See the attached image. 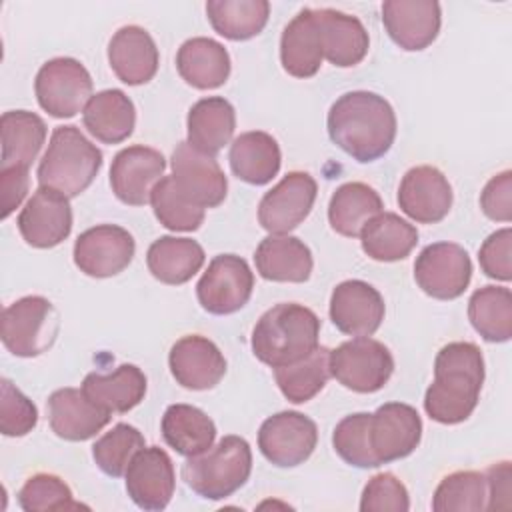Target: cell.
Wrapping results in <instances>:
<instances>
[{"label": "cell", "instance_id": "obj_1", "mask_svg": "<svg viewBox=\"0 0 512 512\" xmlns=\"http://www.w3.org/2000/svg\"><path fill=\"white\" fill-rule=\"evenodd\" d=\"M330 140L356 162L382 158L396 138V114L390 102L368 90L342 94L328 110Z\"/></svg>", "mask_w": 512, "mask_h": 512}, {"label": "cell", "instance_id": "obj_2", "mask_svg": "<svg viewBox=\"0 0 512 512\" xmlns=\"http://www.w3.org/2000/svg\"><path fill=\"white\" fill-rule=\"evenodd\" d=\"M484 384V356L474 342H450L434 360V380L424 394L426 414L440 424H460L474 412Z\"/></svg>", "mask_w": 512, "mask_h": 512}, {"label": "cell", "instance_id": "obj_3", "mask_svg": "<svg viewBox=\"0 0 512 512\" xmlns=\"http://www.w3.org/2000/svg\"><path fill=\"white\" fill-rule=\"evenodd\" d=\"M318 334L320 318L314 310L296 302H282L258 318L250 346L260 362L280 368L314 352L320 346Z\"/></svg>", "mask_w": 512, "mask_h": 512}, {"label": "cell", "instance_id": "obj_4", "mask_svg": "<svg viewBox=\"0 0 512 512\" xmlns=\"http://www.w3.org/2000/svg\"><path fill=\"white\" fill-rule=\"evenodd\" d=\"M102 168V152L76 126H56L38 164L40 188L80 196Z\"/></svg>", "mask_w": 512, "mask_h": 512}, {"label": "cell", "instance_id": "obj_5", "mask_svg": "<svg viewBox=\"0 0 512 512\" xmlns=\"http://www.w3.org/2000/svg\"><path fill=\"white\" fill-rule=\"evenodd\" d=\"M252 472L250 444L240 436H224L216 446L190 456L182 466V478L206 500H224L246 484Z\"/></svg>", "mask_w": 512, "mask_h": 512}, {"label": "cell", "instance_id": "obj_6", "mask_svg": "<svg viewBox=\"0 0 512 512\" xmlns=\"http://www.w3.org/2000/svg\"><path fill=\"white\" fill-rule=\"evenodd\" d=\"M60 328L54 304L44 296H24L2 312V344L20 358L44 354L56 340Z\"/></svg>", "mask_w": 512, "mask_h": 512}, {"label": "cell", "instance_id": "obj_7", "mask_svg": "<svg viewBox=\"0 0 512 512\" xmlns=\"http://www.w3.org/2000/svg\"><path fill=\"white\" fill-rule=\"evenodd\" d=\"M394 372L392 352L370 336L352 338L330 350V376L344 388L372 394L384 388Z\"/></svg>", "mask_w": 512, "mask_h": 512}, {"label": "cell", "instance_id": "obj_8", "mask_svg": "<svg viewBox=\"0 0 512 512\" xmlns=\"http://www.w3.org/2000/svg\"><path fill=\"white\" fill-rule=\"evenodd\" d=\"M34 92L40 108L50 116L72 118L92 98V76L76 58H52L40 66Z\"/></svg>", "mask_w": 512, "mask_h": 512}, {"label": "cell", "instance_id": "obj_9", "mask_svg": "<svg viewBox=\"0 0 512 512\" xmlns=\"http://www.w3.org/2000/svg\"><path fill=\"white\" fill-rule=\"evenodd\" d=\"M254 290V274L248 262L236 254H218L196 284L200 306L216 316L244 308Z\"/></svg>", "mask_w": 512, "mask_h": 512}, {"label": "cell", "instance_id": "obj_10", "mask_svg": "<svg viewBox=\"0 0 512 512\" xmlns=\"http://www.w3.org/2000/svg\"><path fill=\"white\" fill-rule=\"evenodd\" d=\"M472 278L468 252L454 242L428 244L414 262V280L424 294L436 300H454L464 294Z\"/></svg>", "mask_w": 512, "mask_h": 512}, {"label": "cell", "instance_id": "obj_11", "mask_svg": "<svg viewBox=\"0 0 512 512\" xmlns=\"http://www.w3.org/2000/svg\"><path fill=\"white\" fill-rule=\"evenodd\" d=\"M316 442V422L296 410L272 414L258 430V448L262 456L278 468H294L306 462L312 456Z\"/></svg>", "mask_w": 512, "mask_h": 512}, {"label": "cell", "instance_id": "obj_12", "mask_svg": "<svg viewBox=\"0 0 512 512\" xmlns=\"http://www.w3.org/2000/svg\"><path fill=\"white\" fill-rule=\"evenodd\" d=\"M136 242L132 234L116 224H98L84 230L74 242V264L92 278L120 274L132 262Z\"/></svg>", "mask_w": 512, "mask_h": 512}, {"label": "cell", "instance_id": "obj_13", "mask_svg": "<svg viewBox=\"0 0 512 512\" xmlns=\"http://www.w3.org/2000/svg\"><path fill=\"white\" fill-rule=\"evenodd\" d=\"M318 194L308 172H288L258 204V222L270 234H288L310 214Z\"/></svg>", "mask_w": 512, "mask_h": 512}, {"label": "cell", "instance_id": "obj_14", "mask_svg": "<svg viewBox=\"0 0 512 512\" xmlns=\"http://www.w3.org/2000/svg\"><path fill=\"white\" fill-rule=\"evenodd\" d=\"M164 170L166 158L156 148L142 144L122 148L110 166L112 192L128 206H144L152 188L164 178Z\"/></svg>", "mask_w": 512, "mask_h": 512}, {"label": "cell", "instance_id": "obj_15", "mask_svg": "<svg viewBox=\"0 0 512 512\" xmlns=\"http://www.w3.org/2000/svg\"><path fill=\"white\" fill-rule=\"evenodd\" d=\"M368 434L378 464H388L416 450L422 438V420L410 404L386 402L370 414Z\"/></svg>", "mask_w": 512, "mask_h": 512}, {"label": "cell", "instance_id": "obj_16", "mask_svg": "<svg viewBox=\"0 0 512 512\" xmlns=\"http://www.w3.org/2000/svg\"><path fill=\"white\" fill-rule=\"evenodd\" d=\"M382 294L364 280H344L330 296V320L348 336H372L384 320Z\"/></svg>", "mask_w": 512, "mask_h": 512}, {"label": "cell", "instance_id": "obj_17", "mask_svg": "<svg viewBox=\"0 0 512 512\" xmlns=\"http://www.w3.org/2000/svg\"><path fill=\"white\" fill-rule=\"evenodd\" d=\"M126 492L142 510H164L174 496L172 458L158 446H144L126 468Z\"/></svg>", "mask_w": 512, "mask_h": 512}, {"label": "cell", "instance_id": "obj_18", "mask_svg": "<svg viewBox=\"0 0 512 512\" xmlns=\"http://www.w3.org/2000/svg\"><path fill=\"white\" fill-rule=\"evenodd\" d=\"M70 198L50 188H38L18 214V230L32 248H54L70 236Z\"/></svg>", "mask_w": 512, "mask_h": 512}, {"label": "cell", "instance_id": "obj_19", "mask_svg": "<svg viewBox=\"0 0 512 512\" xmlns=\"http://www.w3.org/2000/svg\"><path fill=\"white\" fill-rule=\"evenodd\" d=\"M170 166L178 188L198 206L206 210L224 202L228 182L214 156L196 150L188 142H180L172 152Z\"/></svg>", "mask_w": 512, "mask_h": 512}, {"label": "cell", "instance_id": "obj_20", "mask_svg": "<svg viewBox=\"0 0 512 512\" xmlns=\"http://www.w3.org/2000/svg\"><path fill=\"white\" fill-rule=\"evenodd\" d=\"M400 210L420 224L444 220L452 208V186L434 166L410 168L398 186Z\"/></svg>", "mask_w": 512, "mask_h": 512}, {"label": "cell", "instance_id": "obj_21", "mask_svg": "<svg viewBox=\"0 0 512 512\" xmlns=\"http://www.w3.org/2000/svg\"><path fill=\"white\" fill-rule=\"evenodd\" d=\"M174 380L188 390H210L226 374V358L220 348L200 334L176 340L168 354Z\"/></svg>", "mask_w": 512, "mask_h": 512}, {"label": "cell", "instance_id": "obj_22", "mask_svg": "<svg viewBox=\"0 0 512 512\" xmlns=\"http://www.w3.org/2000/svg\"><path fill=\"white\" fill-rule=\"evenodd\" d=\"M382 22L396 46L408 52L428 48L440 32V4L434 0H388Z\"/></svg>", "mask_w": 512, "mask_h": 512}, {"label": "cell", "instance_id": "obj_23", "mask_svg": "<svg viewBox=\"0 0 512 512\" xmlns=\"http://www.w3.org/2000/svg\"><path fill=\"white\" fill-rule=\"evenodd\" d=\"M48 422L58 438L82 442L110 422V412L96 406L82 388H58L48 398Z\"/></svg>", "mask_w": 512, "mask_h": 512}, {"label": "cell", "instance_id": "obj_24", "mask_svg": "<svg viewBox=\"0 0 512 512\" xmlns=\"http://www.w3.org/2000/svg\"><path fill=\"white\" fill-rule=\"evenodd\" d=\"M108 62L120 82L140 86L150 82L160 64L156 42L142 26H122L108 42Z\"/></svg>", "mask_w": 512, "mask_h": 512}, {"label": "cell", "instance_id": "obj_25", "mask_svg": "<svg viewBox=\"0 0 512 512\" xmlns=\"http://www.w3.org/2000/svg\"><path fill=\"white\" fill-rule=\"evenodd\" d=\"M324 58L320 24L314 8L300 10L284 28L280 38L282 68L294 78H312Z\"/></svg>", "mask_w": 512, "mask_h": 512}, {"label": "cell", "instance_id": "obj_26", "mask_svg": "<svg viewBox=\"0 0 512 512\" xmlns=\"http://www.w3.org/2000/svg\"><path fill=\"white\" fill-rule=\"evenodd\" d=\"M256 270L264 280L272 282H306L312 274V252L296 236L270 234L254 252Z\"/></svg>", "mask_w": 512, "mask_h": 512}, {"label": "cell", "instance_id": "obj_27", "mask_svg": "<svg viewBox=\"0 0 512 512\" xmlns=\"http://www.w3.org/2000/svg\"><path fill=\"white\" fill-rule=\"evenodd\" d=\"M316 18L320 24L324 58L330 64L350 68L364 60L370 48V38L356 16L334 8H320L316 10Z\"/></svg>", "mask_w": 512, "mask_h": 512}, {"label": "cell", "instance_id": "obj_28", "mask_svg": "<svg viewBox=\"0 0 512 512\" xmlns=\"http://www.w3.org/2000/svg\"><path fill=\"white\" fill-rule=\"evenodd\" d=\"M148 380L134 364H120L112 374L90 372L82 380V392L102 410L124 414L138 406L146 396Z\"/></svg>", "mask_w": 512, "mask_h": 512}, {"label": "cell", "instance_id": "obj_29", "mask_svg": "<svg viewBox=\"0 0 512 512\" xmlns=\"http://www.w3.org/2000/svg\"><path fill=\"white\" fill-rule=\"evenodd\" d=\"M176 68L182 80L192 88L212 90L228 80L230 56L220 42L196 36L178 48Z\"/></svg>", "mask_w": 512, "mask_h": 512}, {"label": "cell", "instance_id": "obj_30", "mask_svg": "<svg viewBox=\"0 0 512 512\" xmlns=\"http://www.w3.org/2000/svg\"><path fill=\"white\" fill-rule=\"evenodd\" d=\"M82 122L96 140L104 144H120L134 132L136 108L122 90H102L88 100L82 112Z\"/></svg>", "mask_w": 512, "mask_h": 512}, {"label": "cell", "instance_id": "obj_31", "mask_svg": "<svg viewBox=\"0 0 512 512\" xmlns=\"http://www.w3.org/2000/svg\"><path fill=\"white\" fill-rule=\"evenodd\" d=\"M228 160L236 178L246 184L264 186L278 174L282 154L278 142L268 132L252 130L232 140Z\"/></svg>", "mask_w": 512, "mask_h": 512}, {"label": "cell", "instance_id": "obj_32", "mask_svg": "<svg viewBox=\"0 0 512 512\" xmlns=\"http://www.w3.org/2000/svg\"><path fill=\"white\" fill-rule=\"evenodd\" d=\"M186 128L188 144L208 156H214L232 140L236 128L234 106L222 96L202 98L188 110Z\"/></svg>", "mask_w": 512, "mask_h": 512}, {"label": "cell", "instance_id": "obj_33", "mask_svg": "<svg viewBox=\"0 0 512 512\" xmlns=\"http://www.w3.org/2000/svg\"><path fill=\"white\" fill-rule=\"evenodd\" d=\"M204 260V248L192 238L160 236L146 252L150 274L170 286L186 284L196 272H200Z\"/></svg>", "mask_w": 512, "mask_h": 512}, {"label": "cell", "instance_id": "obj_34", "mask_svg": "<svg viewBox=\"0 0 512 512\" xmlns=\"http://www.w3.org/2000/svg\"><path fill=\"white\" fill-rule=\"evenodd\" d=\"M0 132H2L0 168L28 170L46 140V122L38 114L28 110H8L0 118Z\"/></svg>", "mask_w": 512, "mask_h": 512}, {"label": "cell", "instance_id": "obj_35", "mask_svg": "<svg viewBox=\"0 0 512 512\" xmlns=\"http://www.w3.org/2000/svg\"><path fill=\"white\" fill-rule=\"evenodd\" d=\"M164 442L178 454L190 458L212 448L216 426L212 418L196 406L172 404L162 416Z\"/></svg>", "mask_w": 512, "mask_h": 512}, {"label": "cell", "instance_id": "obj_36", "mask_svg": "<svg viewBox=\"0 0 512 512\" xmlns=\"http://www.w3.org/2000/svg\"><path fill=\"white\" fill-rule=\"evenodd\" d=\"M382 198L364 182H346L334 190L328 202V222L346 238L360 236L368 220L382 212Z\"/></svg>", "mask_w": 512, "mask_h": 512}, {"label": "cell", "instance_id": "obj_37", "mask_svg": "<svg viewBox=\"0 0 512 512\" xmlns=\"http://www.w3.org/2000/svg\"><path fill=\"white\" fill-rule=\"evenodd\" d=\"M362 250L376 262L404 260L418 244V230L394 212H380L360 232Z\"/></svg>", "mask_w": 512, "mask_h": 512}, {"label": "cell", "instance_id": "obj_38", "mask_svg": "<svg viewBox=\"0 0 512 512\" xmlns=\"http://www.w3.org/2000/svg\"><path fill=\"white\" fill-rule=\"evenodd\" d=\"M206 14L212 28L228 40H250L258 36L270 16L266 0H208Z\"/></svg>", "mask_w": 512, "mask_h": 512}, {"label": "cell", "instance_id": "obj_39", "mask_svg": "<svg viewBox=\"0 0 512 512\" xmlns=\"http://www.w3.org/2000/svg\"><path fill=\"white\" fill-rule=\"evenodd\" d=\"M468 318L486 342L512 336V292L504 286H482L468 300Z\"/></svg>", "mask_w": 512, "mask_h": 512}, {"label": "cell", "instance_id": "obj_40", "mask_svg": "<svg viewBox=\"0 0 512 512\" xmlns=\"http://www.w3.org/2000/svg\"><path fill=\"white\" fill-rule=\"evenodd\" d=\"M274 378L286 400L304 404L312 400L330 378V350L318 346L306 358L274 368Z\"/></svg>", "mask_w": 512, "mask_h": 512}, {"label": "cell", "instance_id": "obj_41", "mask_svg": "<svg viewBox=\"0 0 512 512\" xmlns=\"http://www.w3.org/2000/svg\"><path fill=\"white\" fill-rule=\"evenodd\" d=\"M150 204L158 222L174 232H194L204 222V208L190 200L174 182L164 176L150 194Z\"/></svg>", "mask_w": 512, "mask_h": 512}, {"label": "cell", "instance_id": "obj_42", "mask_svg": "<svg viewBox=\"0 0 512 512\" xmlns=\"http://www.w3.org/2000/svg\"><path fill=\"white\" fill-rule=\"evenodd\" d=\"M486 476L476 470H458L444 476L434 492L432 510L436 512H478L486 510Z\"/></svg>", "mask_w": 512, "mask_h": 512}, {"label": "cell", "instance_id": "obj_43", "mask_svg": "<svg viewBox=\"0 0 512 512\" xmlns=\"http://www.w3.org/2000/svg\"><path fill=\"white\" fill-rule=\"evenodd\" d=\"M144 446L146 442L142 432L126 422H120L94 442L92 458L104 474L120 478L126 474L128 464Z\"/></svg>", "mask_w": 512, "mask_h": 512}, {"label": "cell", "instance_id": "obj_44", "mask_svg": "<svg viewBox=\"0 0 512 512\" xmlns=\"http://www.w3.org/2000/svg\"><path fill=\"white\" fill-rule=\"evenodd\" d=\"M370 414L368 412H356L350 416H344L334 432H332V446L336 454L350 466L356 468H376L380 466L372 448H370Z\"/></svg>", "mask_w": 512, "mask_h": 512}, {"label": "cell", "instance_id": "obj_45", "mask_svg": "<svg viewBox=\"0 0 512 512\" xmlns=\"http://www.w3.org/2000/svg\"><path fill=\"white\" fill-rule=\"evenodd\" d=\"M18 504L26 512L86 508L74 500L70 486L60 476L46 472H38L24 482L18 492Z\"/></svg>", "mask_w": 512, "mask_h": 512}, {"label": "cell", "instance_id": "obj_46", "mask_svg": "<svg viewBox=\"0 0 512 512\" xmlns=\"http://www.w3.org/2000/svg\"><path fill=\"white\" fill-rule=\"evenodd\" d=\"M38 422V410L8 378L0 382V430L4 436H26Z\"/></svg>", "mask_w": 512, "mask_h": 512}, {"label": "cell", "instance_id": "obj_47", "mask_svg": "<svg viewBox=\"0 0 512 512\" xmlns=\"http://www.w3.org/2000/svg\"><path fill=\"white\" fill-rule=\"evenodd\" d=\"M408 508V490L390 472H380L372 476L360 496L362 512H406Z\"/></svg>", "mask_w": 512, "mask_h": 512}, {"label": "cell", "instance_id": "obj_48", "mask_svg": "<svg viewBox=\"0 0 512 512\" xmlns=\"http://www.w3.org/2000/svg\"><path fill=\"white\" fill-rule=\"evenodd\" d=\"M512 232L510 228H502L492 232L478 250V262L482 272L488 278L508 282L512 278Z\"/></svg>", "mask_w": 512, "mask_h": 512}, {"label": "cell", "instance_id": "obj_49", "mask_svg": "<svg viewBox=\"0 0 512 512\" xmlns=\"http://www.w3.org/2000/svg\"><path fill=\"white\" fill-rule=\"evenodd\" d=\"M480 208L490 220L510 222L512 220V172L504 170L492 176L482 194Z\"/></svg>", "mask_w": 512, "mask_h": 512}, {"label": "cell", "instance_id": "obj_50", "mask_svg": "<svg viewBox=\"0 0 512 512\" xmlns=\"http://www.w3.org/2000/svg\"><path fill=\"white\" fill-rule=\"evenodd\" d=\"M28 170L24 168H0V192H2V218H8L24 200L28 192Z\"/></svg>", "mask_w": 512, "mask_h": 512}, {"label": "cell", "instance_id": "obj_51", "mask_svg": "<svg viewBox=\"0 0 512 512\" xmlns=\"http://www.w3.org/2000/svg\"><path fill=\"white\" fill-rule=\"evenodd\" d=\"M484 476L488 484L486 510L510 508V462L492 464Z\"/></svg>", "mask_w": 512, "mask_h": 512}]
</instances>
